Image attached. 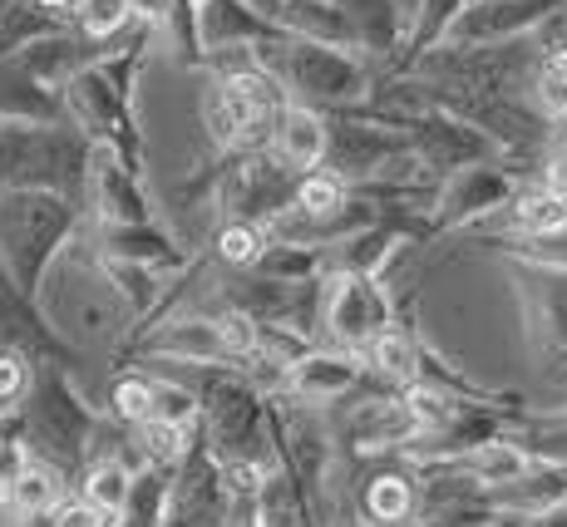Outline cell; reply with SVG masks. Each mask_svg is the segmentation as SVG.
Masks as SVG:
<instances>
[{
  "mask_svg": "<svg viewBox=\"0 0 567 527\" xmlns=\"http://www.w3.org/2000/svg\"><path fill=\"white\" fill-rule=\"evenodd\" d=\"M64 468L45 464V458L25 454L16 468V478H10V518H30V513H50L60 508L64 498H70V488H64Z\"/></svg>",
  "mask_w": 567,
  "mask_h": 527,
  "instance_id": "cell-22",
  "label": "cell"
},
{
  "mask_svg": "<svg viewBox=\"0 0 567 527\" xmlns=\"http://www.w3.org/2000/svg\"><path fill=\"white\" fill-rule=\"evenodd\" d=\"M257 60L287 84L291 104L321 108V114H341V108L365 104L370 90H375L370 60L355 50L281 35V40H271V45H257Z\"/></svg>",
  "mask_w": 567,
  "mask_h": 527,
  "instance_id": "cell-5",
  "label": "cell"
},
{
  "mask_svg": "<svg viewBox=\"0 0 567 527\" xmlns=\"http://www.w3.org/2000/svg\"><path fill=\"white\" fill-rule=\"evenodd\" d=\"M558 16H567V0H468L444 45L454 50L514 45V40H528L533 30H543Z\"/></svg>",
  "mask_w": 567,
  "mask_h": 527,
  "instance_id": "cell-13",
  "label": "cell"
},
{
  "mask_svg": "<svg viewBox=\"0 0 567 527\" xmlns=\"http://www.w3.org/2000/svg\"><path fill=\"white\" fill-rule=\"evenodd\" d=\"M16 420L30 454L64 468L70 478L84 474L104 430V414L84 400V390L70 380V365H60V360H40L35 365V380H30Z\"/></svg>",
  "mask_w": 567,
  "mask_h": 527,
  "instance_id": "cell-2",
  "label": "cell"
},
{
  "mask_svg": "<svg viewBox=\"0 0 567 527\" xmlns=\"http://www.w3.org/2000/svg\"><path fill=\"white\" fill-rule=\"evenodd\" d=\"M518 197V178L504 163H468V168L450 173V178L434 188L430 203V237L460 232V227H474L484 217L504 213Z\"/></svg>",
  "mask_w": 567,
  "mask_h": 527,
  "instance_id": "cell-10",
  "label": "cell"
},
{
  "mask_svg": "<svg viewBox=\"0 0 567 527\" xmlns=\"http://www.w3.org/2000/svg\"><path fill=\"white\" fill-rule=\"evenodd\" d=\"M395 326V301L380 287V277L365 271H331L326 277V306H321V335L331 345L365 350L375 335Z\"/></svg>",
  "mask_w": 567,
  "mask_h": 527,
  "instance_id": "cell-9",
  "label": "cell"
},
{
  "mask_svg": "<svg viewBox=\"0 0 567 527\" xmlns=\"http://www.w3.org/2000/svg\"><path fill=\"white\" fill-rule=\"evenodd\" d=\"M488 247L508 251L523 267H548V271H567V223L543 227V232H504L494 237Z\"/></svg>",
  "mask_w": 567,
  "mask_h": 527,
  "instance_id": "cell-24",
  "label": "cell"
},
{
  "mask_svg": "<svg viewBox=\"0 0 567 527\" xmlns=\"http://www.w3.org/2000/svg\"><path fill=\"white\" fill-rule=\"evenodd\" d=\"M109 420L124 424V430H138V424L154 420V375L148 370H118L114 384H109Z\"/></svg>",
  "mask_w": 567,
  "mask_h": 527,
  "instance_id": "cell-25",
  "label": "cell"
},
{
  "mask_svg": "<svg viewBox=\"0 0 567 527\" xmlns=\"http://www.w3.org/2000/svg\"><path fill=\"white\" fill-rule=\"evenodd\" d=\"M128 20H134L128 0H74V30H84L94 40H114Z\"/></svg>",
  "mask_w": 567,
  "mask_h": 527,
  "instance_id": "cell-29",
  "label": "cell"
},
{
  "mask_svg": "<svg viewBox=\"0 0 567 527\" xmlns=\"http://www.w3.org/2000/svg\"><path fill=\"white\" fill-rule=\"evenodd\" d=\"M247 6H252V10H261V16H267V20H277L281 10L291 6V0H247Z\"/></svg>",
  "mask_w": 567,
  "mask_h": 527,
  "instance_id": "cell-31",
  "label": "cell"
},
{
  "mask_svg": "<svg viewBox=\"0 0 567 527\" xmlns=\"http://www.w3.org/2000/svg\"><path fill=\"white\" fill-rule=\"evenodd\" d=\"M365 464V474L355 478L346 513H355L370 527H414L424 513L420 493V468L405 458H355Z\"/></svg>",
  "mask_w": 567,
  "mask_h": 527,
  "instance_id": "cell-12",
  "label": "cell"
},
{
  "mask_svg": "<svg viewBox=\"0 0 567 527\" xmlns=\"http://www.w3.org/2000/svg\"><path fill=\"white\" fill-rule=\"evenodd\" d=\"M124 360H163V365H188V370H207V365H233L247 370L257 380V321L233 306L213 316H168L154 321L148 331H138L124 345Z\"/></svg>",
  "mask_w": 567,
  "mask_h": 527,
  "instance_id": "cell-4",
  "label": "cell"
},
{
  "mask_svg": "<svg viewBox=\"0 0 567 527\" xmlns=\"http://www.w3.org/2000/svg\"><path fill=\"white\" fill-rule=\"evenodd\" d=\"M134 474H138V468L128 464V458L100 454V458H90V464H84L80 493L94 503V508H104L109 518H118V513H124V503H128V493H134Z\"/></svg>",
  "mask_w": 567,
  "mask_h": 527,
  "instance_id": "cell-23",
  "label": "cell"
},
{
  "mask_svg": "<svg viewBox=\"0 0 567 527\" xmlns=\"http://www.w3.org/2000/svg\"><path fill=\"white\" fill-rule=\"evenodd\" d=\"M518 296H523V321H528V345L538 370L567 375V271L548 267H523L518 261Z\"/></svg>",
  "mask_w": 567,
  "mask_h": 527,
  "instance_id": "cell-11",
  "label": "cell"
},
{
  "mask_svg": "<svg viewBox=\"0 0 567 527\" xmlns=\"http://www.w3.org/2000/svg\"><path fill=\"white\" fill-rule=\"evenodd\" d=\"M474 503L484 513L498 518H518V523H538L553 508L567 503V464H533L528 474H518L514 483H498V488H478Z\"/></svg>",
  "mask_w": 567,
  "mask_h": 527,
  "instance_id": "cell-16",
  "label": "cell"
},
{
  "mask_svg": "<svg viewBox=\"0 0 567 527\" xmlns=\"http://www.w3.org/2000/svg\"><path fill=\"white\" fill-rule=\"evenodd\" d=\"M346 203H351V183H346L341 173H331V168H311V173H301L297 203L291 207H301L307 217H336Z\"/></svg>",
  "mask_w": 567,
  "mask_h": 527,
  "instance_id": "cell-27",
  "label": "cell"
},
{
  "mask_svg": "<svg viewBox=\"0 0 567 527\" xmlns=\"http://www.w3.org/2000/svg\"><path fill=\"white\" fill-rule=\"evenodd\" d=\"M301 173H291L271 148L233 153L227 168L217 173V207L223 217H247V223H271L297 203Z\"/></svg>",
  "mask_w": 567,
  "mask_h": 527,
  "instance_id": "cell-8",
  "label": "cell"
},
{
  "mask_svg": "<svg viewBox=\"0 0 567 527\" xmlns=\"http://www.w3.org/2000/svg\"><path fill=\"white\" fill-rule=\"evenodd\" d=\"M326 144H331V118H326L321 108L287 104L277 134H271V153H277L291 173H311L326 163Z\"/></svg>",
  "mask_w": 567,
  "mask_h": 527,
  "instance_id": "cell-19",
  "label": "cell"
},
{
  "mask_svg": "<svg viewBox=\"0 0 567 527\" xmlns=\"http://www.w3.org/2000/svg\"><path fill=\"white\" fill-rule=\"evenodd\" d=\"M0 350H25V355L60 360V365H70V370H74V360H80V350L54 331L45 306L30 291H20L16 281H10V271H0Z\"/></svg>",
  "mask_w": 567,
  "mask_h": 527,
  "instance_id": "cell-14",
  "label": "cell"
},
{
  "mask_svg": "<svg viewBox=\"0 0 567 527\" xmlns=\"http://www.w3.org/2000/svg\"><path fill=\"white\" fill-rule=\"evenodd\" d=\"M267 223H247V217H223V227H217L213 237V257L223 261V267L233 271H252L261 261V251H267Z\"/></svg>",
  "mask_w": 567,
  "mask_h": 527,
  "instance_id": "cell-26",
  "label": "cell"
},
{
  "mask_svg": "<svg viewBox=\"0 0 567 527\" xmlns=\"http://www.w3.org/2000/svg\"><path fill=\"white\" fill-rule=\"evenodd\" d=\"M40 306H45L54 331L70 340L74 350H118L124 335L134 340L138 331V311L114 287V277L104 271V261L94 251H84V257L64 251L45 277Z\"/></svg>",
  "mask_w": 567,
  "mask_h": 527,
  "instance_id": "cell-1",
  "label": "cell"
},
{
  "mask_svg": "<svg viewBox=\"0 0 567 527\" xmlns=\"http://www.w3.org/2000/svg\"><path fill=\"white\" fill-rule=\"evenodd\" d=\"M365 390H390V384L370 375L361 350H346L326 340V345H311L301 360H291L271 394H287L297 404H316V410H341V404H351Z\"/></svg>",
  "mask_w": 567,
  "mask_h": 527,
  "instance_id": "cell-7",
  "label": "cell"
},
{
  "mask_svg": "<svg viewBox=\"0 0 567 527\" xmlns=\"http://www.w3.org/2000/svg\"><path fill=\"white\" fill-rule=\"evenodd\" d=\"M84 207L94 213V223H154V203H148V193H144V173L128 168L109 144H94Z\"/></svg>",
  "mask_w": 567,
  "mask_h": 527,
  "instance_id": "cell-15",
  "label": "cell"
},
{
  "mask_svg": "<svg viewBox=\"0 0 567 527\" xmlns=\"http://www.w3.org/2000/svg\"><path fill=\"white\" fill-rule=\"evenodd\" d=\"M227 527H257L252 523V503H237V513H233V523H227Z\"/></svg>",
  "mask_w": 567,
  "mask_h": 527,
  "instance_id": "cell-32",
  "label": "cell"
},
{
  "mask_svg": "<svg viewBox=\"0 0 567 527\" xmlns=\"http://www.w3.org/2000/svg\"><path fill=\"white\" fill-rule=\"evenodd\" d=\"M50 10H60V16H74V0H45Z\"/></svg>",
  "mask_w": 567,
  "mask_h": 527,
  "instance_id": "cell-33",
  "label": "cell"
},
{
  "mask_svg": "<svg viewBox=\"0 0 567 527\" xmlns=\"http://www.w3.org/2000/svg\"><path fill=\"white\" fill-rule=\"evenodd\" d=\"M277 25L297 40H316V45H336V50L361 54L351 20H346V10L336 6V0H291V6L277 16Z\"/></svg>",
  "mask_w": 567,
  "mask_h": 527,
  "instance_id": "cell-20",
  "label": "cell"
},
{
  "mask_svg": "<svg viewBox=\"0 0 567 527\" xmlns=\"http://www.w3.org/2000/svg\"><path fill=\"white\" fill-rule=\"evenodd\" d=\"M0 271H6V261H0Z\"/></svg>",
  "mask_w": 567,
  "mask_h": 527,
  "instance_id": "cell-34",
  "label": "cell"
},
{
  "mask_svg": "<svg viewBox=\"0 0 567 527\" xmlns=\"http://www.w3.org/2000/svg\"><path fill=\"white\" fill-rule=\"evenodd\" d=\"M370 375L385 380L390 390H410L414 380H420V331L414 326H390L385 335H375L370 345L361 350Z\"/></svg>",
  "mask_w": 567,
  "mask_h": 527,
  "instance_id": "cell-21",
  "label": "cell"
},
{
  "mask_svg": "<svg viewBox=\"0 0 567 527\" xmlns=\"http://www.w3.org/2000/svg\"><path fill=\"white\" fill-rule=\"evenodd\" d=\"M80 213L84 207L64 193L50 188H10L0 193V261H6L10 281L40 301L45 277L54 261L70 251L80 237Z\"/></svg>",
  "mask_w": 567,
  "mask_h": 527,
  "instance_id": "cell-3",
  "label": "cell"
},
{
  "mask_svg": "<svg viewBox=\"0 0 567 527\" xmlns=\"http://www.w3.org/2000/svg\"><path fill=\"white\" fill-rule=\"evenodd\" d=\"M90 251H100L109 261H134L148 271H188V251L178 247L158 223H94V241Z\"/></svg>",
  "mask_w": 567,
  "mask_h": 527,
  "instance_id": "cell-17",
  "label": "cell"
},
{
  "mask_svg": "<svg viewBox=\"0 0 567 527\" xmlns=\"http://www.w3.org/2000/svg\"><path fill=\"white\" fill-rule=\"evenodd\" d=\"M114 518H109L104 508H94L84 493H70V498L54 508V527H109Z\"/></svg>",
  "mask_w": 567,
  "mask_h": 527,
  "instance_id": "cell-30",
  "label": "cell"
},
{
  "mask_svg": "<svg viewBox=\"0 0 567 527\" xmlns=\"http://www.w3.org/2000/svg\"><path fill=\"white\" fill-rule=\"evenodd\" d=\"M287 104V84L257 60L243 64V70L213 74V84L203 94V124L223 153H257L271 148V134H277Z\"/></svg>",
  "mask_w": 567,
  "mask_h": 527,
  "instance_id": "cell-6",
  "label": "cell"
},
{
  "mask_svg": "<svg viewBox=\"0 0 567 527\" xmlns=\"http://www.w3.org/2000/svg\"><path fill=\"white\" fill-rule=\"evenodd\" d=\"M198 414H203L198 384H193V380H163V375H154V420L193 430V424H198Z\"/></svg>",
  "mask_w": 567,
  "mask_h": 527,
  "instance_id": "cell-28",
  "label": "cell"
},
{
  "mask_svg": "<svg viewBox=\"0 0 567 527\" xmlns=\"http://www.w3.org/2000/svg\"><path fill=\"white\" fill-rule=\"evenodd\" d=\"M287 30L277 20H267L247 0H198V40L207 54L237 50V45H271Z\"/></svg>",
  "mask_w": 567,
  "mask_h": 527,
  "instance_id": "cell-18",
  "label": "cell"
}]
</instances>
